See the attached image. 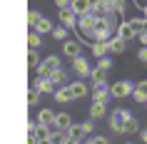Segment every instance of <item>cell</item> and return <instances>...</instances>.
I'll use <instances>...</instances> for the list:
<instances>
[{
    "label": "cell",
    "instance_id": "42",
    "mask_svg": "<svg viewBox=\"0 0 147 144\" xmlns=\"http://www.w3.org/2000/svg\"><path fill=\"white\" fill-rule=\"evenodd\" d=\"M132 3H135V5H137L140 10H142V8H145V5H147V0H132Z\"/></svg>",
    "mask_w": 147,
    "mask_h": 144
},
{
    "label": "cell",
    "instance_id": "35",
    "mask_svg": "<svg viewBox=\"0 0 147 144\" xmlns=\"http://www.w3.org/2000/svg\"><path fill=\"white\" fill-rule=\"evenodd\" d=\"M97 67H102V70H112L115 67V62H112V57H107V55H105V57H97Z\"/></svg>",
    "mask_w": 147,
    "mask_h": 144
},
{
    "label": "cell",
    "instance_id": "18",
    "mask_svg": "<svg viewBox=\"0 0 147 144\" xmlns=\"http://www.w3.org/2000/svg\"><path fill=\"white\" fill-rule=\"evenodd\" d=\"M90 117H92L95 122L105 119V117H107V104H105V102H92V104H90Z\"/></svg>",
    "mask_w": 147,
    "mask_h": 144
},
{
    "label": "cell",
    "instance_id": "11",
    "mask_svg": "<svg viewBox=\"0 0 147 144\" xmlns=\"http://www.w3.org/2000/svg\"><path fill=\"white\" fill-rule=\"evenodd\" d=\"M112 32H115V27L107 25L102 17H97V25H95V40H110V38H112Z\"/></svg>",
    "mask_w": 147,
    "mask_h": 144
},
{
    "label": "cell",
    "instance_id": "16",
    "mask_svg": "<svg viewBox=\"0 0 147 144\" xmlns=\"http://www.w3.org/2000/svg\"><path fill=\"white\" fill-rule=\"evenodd\" d=\"M67 134H70V144H82L85 137H87V132L82 129V124H70Z\"/></svg>",
    "mask_w": 147,
    "mask_h": 144
},
{
    "label": "cell",
    "instance_id": "40",
    "mask_svg": "<svg viewBox=\"0 0 147 144\" xmlns=\"http://www.w3.org/2000/svg\"><path fill=\"white\" fill-rule=\"evenodd\" d=\"M137 134H140V139H142V142L147 144V129H142V127H140V132H137Z\"/></svg>",
    "mask_w": 147,
    "mask_h": 144
},
{
    "label": "cell",
    "instance_id": "36",
    "mask_svg": "<svg viewBox=\"0 0 147 144\" xmlns=\"http://www.w3.org/2000/svg\"><path fill=\"white\" fill-rule=\"evenodd\" d=\"M80 124H82V129H85L87 134H92V132H95V119H92V117L85 119V122H80Z\"/></svg>",
    "mask_w": 147,
    "mask_h": 144
},
{
    "label": "cell",
    "instance_id": "4",
    "mask_svg": "<svg viewBox=\"0 0 147 144\" xmlns=\"http://www.w3.org/2000/svg\"><path fill=\"white\" fill-rule=\"evenodd\" d=\"M132 90H135V82H130V80H117V82L110 84V97L112 99L132 97Z\"/></svg>",
    "mask_w": 147,
    "mask_h": 144
},
{
    "label": "cell",
    "instance_id": "39",
    "mask_svg": "<svg viewBox=\"0 0 147 144\" xmlns=\"http://www.w3.org/2000/svg\"><path fill=\"white\" fill-rule=\"evenodd\" d=\"M137 40H140V45H147V27H145V30H142V32L137 35Z\"/></svg>",
    "mask_w": 147,
    "mask_h": 144
},
{
    "label": "cell",
    "instance_id": "14",
    "mask_svg": "<svg viewBox=\"0 0 147 144\" xmlns=\"http://www.w3.org/2000/svg\"><path fill=\"white\" fill-rule=\"evenodd\" d=\"M70 90H72V97L75 99H85L87 94H90V87L85 84V80L80 77V80H75V82H70Z\"/></svg>",
    "mask_w": 147,
    "mask_h": 144
},
{
    "label": "cell",
    "instance_id": "17",
    "mask_svg": "<svg viewBox=\"0 0 147 144\" xmlns=\"http://www.w3.org/2000/svg\"><path fill=\"white\" fill-rule=\"evenodd\" d=\"M32 87H35L40 94H53V92H55V84H53L50 77H38V80L32 82Z\"/></svg>",
    "mask_w": 147,
    "mask_h": 144
},
{
    "label": "cell",
    "instance_id": "43",
    "mask_svg": "<svg viewBox=\"0 0 147 144\" xmlns=\"http://www.w3.org/2000/svg\"><path fill=\"white\" fill-rule=\"evenodd\" d=\"M142 17H145V20H147V5H145V8H142Z\"/></svg>",
    "mask_w": 147,
    "mask_h": 144
},
{
    "label": "cell",
    "instance_id": "9",
    "mask_svg": "<svg viewBox=\"0 0 147 144\" xmlns=\"http://www.w3.org/2000/svg\"><path fill=\"white\" fill-rule=\"evenodd\" d=\"M35 139H38V144H53V129H50V124H35Z\"/></svg>",
    "mask_w": 147,
    "mask_h": 144
},
{
    "label": "cell",
    "instance_id": "27",
    "mask_svg": "<svg viewBox=\"0 0 147 144\" xmlns=\"http://www.w3.org/2000/svg\"><path fill=\"white\" fill-rule=\"evenodd\" d=\"M35 119H38L40 124H53V122H55V112H53V109H47V107H42Z\"/></svg>",
    "mask_w": 147,
    "mask_h": 144
},
{
    "label": "cell",
    "instance_id": "26",
    "mask_svg": "<svg viewBox=\"0 0 147 144\" xmlns=\"http://www.w3.org/2000/svg\"><path fill=\"white\" fill-rule=\"evenodd\" d=\"M57 42H62V40L70 38V27H65V25H53V32H50Z\"/></svg>",
    "mask_w": 147,
    "mask_h": 144
},
{
    "label": "cell",
    "instance_id": "15",
    "mask_svg": "<svg viewBox=\"0 0 147 144\" xmlns=\"http://www.w3.org/2000/svg\"><path fill=\"white\" fill-rule=\"evenodd\" d=\"M107 45H110V55H125V52H127V40H122L120 35L110 38Z\"/></svg>",
    "mask_w": 147,
    "mask_h": 144
},
{
    "label": "cell",
    "instance_id": "28",
    "mask_svg": "<svg viewBox=\"0 0 147 144\" xmlns=\"http://www.w3.org/2000/svg\"><path fill=\"white\" fill-rule=\"evenodd\" d=\"M40 45H42V35L35 32V30H30L28 32V47H30V50H38Z\"/></svg>",
    "mask_w": 147,
    "mask_h": 144
},
{
    "label": "cell",
    "instance_id": "29",
    "mask_svg": "<svg viewBox=\"0 0 147 144\" xmlns=\"http://www.w3.org/2000/svg\"><path fill=\"white\" fill-rule=\"evenodd\" d=\"M137 132H140V119H137V117H132V119L125 124L122 137H132V134H137Z\"/></svg>",
    "mask_w": 147,
    "mask_h": 144
},
{
    "label": "cell",
    "instance_id": "41",
    "mask_svg": "<svg viewBox=\"0 0 147 144\" xmlns=\"http://www.w3.org/2000/svg\"><path fill=\"white\" fill-rule=\"evenodd\" d=\"M55 5H57V8H67L70 0H55Z\"/></svg>",
    "mask_w": 147,
    "mask_h": 144
},
{
    "label": "cell",
    "instance_id": "21",
    "mask_svg": "<svg viewBox=\"0 0 147 144\" xmlns=\"http://www.w3.org/2000/svg\"><path fill=\"white\" fill-rule=\"evenodd\" d=\"M70 8L75 10L78 15H85V13H90V8H92V0H70Z\"/></svg>",
    "mask_w": 147,
    "mask_h": 144
},
{
    "label": "cell",
    "instance_id": "22",
    "mask_svg": "<svg viewBox=\"0 0 147 144\" xmlns=\"http://www.w3.org/2000/svg\"><path fill=\"white\" fill-rule=\"evenodd\" d=\"M107 70H102V67H97V65H95L92 67V72H90V82L92 84H102V82H107Z\"/></svg>",
    "mask_w": 147,
    "mask_h": 144
},
{
    "label": "cell",
    "instance_id": "10",
    "mask_svg": "<svg viewBox=\"0 0 147 144\" xmlns=\"http://www.w3.org/2000/svg\"><path fill=\"white\" fill-rule=\"evenodd\" d=\"M110 84L102 82V84H92V102H105V104H110Z\"/></svg>",
    "mask_w": 147,
    "mask_h": 144
},
{
    "label": "cell",
    "instance_id": "44",
    "mask_svg": "<svg viewBox=\"0 0 147 144\" xmlns=\"http://www.w3.org/2000/svg\"><path fill=\"white\" fill-rule=\"evenodd\" d=\"M107 3H115V0H107Z\"/></svg>",
    "mask_w": 147,
    "mask_h": 144
},
{
    "label": "cell",
    "instance_id": "7",
    "mask_svg": "<svg viewBox=\"0 0 147 144\" xmlns=\"http://www.w3.org/2000/svg\"><path fill=\"white\" fill-rule=\"evenodd\" d=\"M72 72H75L78 77H82V80H87V77H90V72H92V65H90V60H87V57L78 55V57L72 60Z\"/></svg>",
    "mask_w": 147,
    "mask_h": 144
},
{
    "label": "cell",
    "instance_id": "25",
    "mask_svg": "<svg viewBox=\"0 0 147 144\" xmlns=\"http://www.w3.org/2000/svg\"><path fill=\"white\" fill-rule=\"evenodd\" d=\"M55 127H60V129H70V124H72V117H70L67 112H55V122H53Z\"/></svg>",
    "mask_w": 147,
    "mask_h": 144
},
{
    "label": "cell",
    "instance_id": "23",
    "mask_svg": "<svg viewBox=\"0 0 147 144\" xmlns=\"http://www.w3.org/2000/svg\"><path fill=\"white\" fill-rule=\"evenodd\" d=\"M90 13H92V15H97V17H102L105 13H110V3H107V0H92Z\"/></svg>",
    "mask_w": 147,
    "mask_h": 144
},
{
    "label": "cell",
    "instance_id": "33",
    "mask_svg": "<svg viewBox=\"0 0 147 144\" xmlns=\"http://www.w3.org/2000/svg\"><path fill=\"white\" fill-rule=\"evenodd\" d=\"M130 23H132V27L137 30V35H140V32H142V30H145V27H147V20H145V17H142V15H140V17H132Z\"/></svg>",
    "mask_w": 147,
    "mask_h": 144
},
{
    "label": "cell",
    "instance_id": "20",
    "mask_svg": "<svg viewBox=\"0 0 147 144\" xmlns=\"http://www.w3.org/2000/svg\"><path fill=\"white\" fill-rule=\"evenodd\" d=\"M30 30H35V32H40V35H47V32H53V23H50V20H47L45 15H40V17H38V23L32 25Z\"/></svg>",
    "mask_w": 147,
    "mask_h": 144
},
{
    "label": "cell",
    "instance_id": "24",
    "mask_svg": "<svg viewBox=\"0 0 147 144\" xmlns=\"http://www.w3.org/2000/svg\"><path fill=\"white\" fill-rule=\"evenodd\" d=\"M50 80H53V84H55V87H60V84H67L70 72H67L65 67H60V70H55V72H53V77H50Z\"/></svg>",
    "mask_w": 147,
    "mask_h": 144
},
{
    "label": "cell",
    "instance_id": "37",
    "mask_svg": "<svg viewBox=\"0 0 147 144\" xmlns=\"http://www.w3.org/2000/svg\"><path fill=\"white\" fill-rule=\"evenodd\" d=\"M137 60L142 62V65H147V45H142V47L137 50Z\"/></svg>",
    "mask_w": 147,
    "mask_h": 144
},
{
    "label": "cell",
    "instance_id": "12",
    "mask_svg": "<svg viewBox=\"0 0 147 144\" xmlns=\"http://www.w3.org/2000/svg\"><path fill=\"white\" fill-rule=\"evenodd\" d=\"M115 30H117V35H120L122 40H127V42L137 38V30L132 27V23H130V20H125V23H117V27H115Z\"/></svg>",
    "mask_w": 147,
    "mask_h": 144
},
{
    "label": "cell",
    "instance_id": "2",
    "mask_svg": "<svg viewBox=\"0 0 147 144\" xmlns=\"http://www.w3.org/2000/svg\"><path fill=\"white\" fill-rule=\"evenodd\" d=\"M95 25H97V15H92V13L78 15V25H75V30H78L80 40H95Z\"/></svg>",
    "mask_w": 147,
    "mask_h": 144
},
{
    "label": "cell",
    "instance_id": "19",
    "mask_svg": "<svg viewBox=\"0 0 147 144\" xmlns=\"http://www.w3.org/2000/svg\"><path fill=\"white\" fill-rule=\"evenodd\" d=\"M90 52H92L95 57H105V55H110V45H107V40H92V45H90Z\"/></svg>",
    "mask_w": 147,
    "mask_h": 144
},
{
    "label": "cell",
    "instance_id": "8",
    "mask_svg": "<svg viewBox=\"0 0 147 144\" xmlns=\"http://www.w3.org/2000/svg\"><path fill=\"white\" fill-rule=\"evenodd\" d=\"M53 97L57 104H70V102H75V97H72V90H70V82L67 84H60V87H55Z\"/></svg>",
    "mask_w": 147,
    "mask_h": 144
},
{
    "label": "cell",
    "instance_id": "34",
    "mask_svg": "<svg viewBox=\"0 0 147 144\" xmlns=\"http://www.w3.org/2000/svg\"><path fill=\"white\" fill-rule=\"evenodd\" d=\"M38 65H40L38 50H28V67H38Z\"/></svg>",
    "mask_w": 147,
    "mask_h": 144
},
{
    "label": "cell",
    "instance_id": "13",
    "mask_svg": "<svg viewBox=\"0 0 147 144\" xmlns=\"http://www.w3.org/2000/svg\"><path fill=\"white\" fill-rule=\"evenodd\" d=\"M132 99H135L137 104H147V80H140V82H135Z\"/></svg>",
    "mask_w": 147,
    "mask_h": 144
},
{
    "label": "cell",
    "instance_id": "3",
    "mask_svg": "<svg viewBox=\"0 0 147 144\" xmlns=\"http://www.w3.org/2000/svg\"><path fill=\"white\" fill-rule=\"evenodd\" d=\"M62 67V57L60 55H47L45 60H40V65L35 70H38V77H53L55 70Z\"/></svg>",
    "mask_w": 147,
    "mask_h": 144
},
{
    "label": "cell",
    "instance_id": "30",
    "mask_svg": "<svg viewBox=\"0 0 147 144\" xmlns=\"http://www.w3.org/2000/svg\"><path fill=\"white\" fill-rule=\"evenodd\" d=\"M110 10H112L117 17L125 15V10H127V0H115V3H110Z\"/></svg>",
    "mask_w": 147,
    "mask_h": 144
},
{
    "label": "cell",
    "instance_id": "32",
    "mask_svg": "<svg viewBox=\"0 0 147 144\" xmlns=\"http://www.w3.org/2000/svg\"><path fill=\"white\" fill-rule=\"evenodd\" d=\"M28 104H30V107H38L40 104V92L35 90L32 84H30V90H28Z\"/></svg>",
    "mask_w": 147,
    "mask_h": 144
},
{
    "label": "cell",
    "instance_id": "31",
    "mask_svg": "<svg viewBox=\"0 0 147 144\" xmlns=\"http://www.w3.org/2000/svg\"><path fill=\"white\" fill-rule=\"evenodd\" d=\"M85 144H110V139L105 134H87L85 137Z\"/></svg>",
    "mask_w": 147,
    "mask_h": 144
},
{
    "label": "cell",
    "instance_id": "5",
    "mask_svg": "<svg viewBox=\"0 0 147 144\" xmlns=\"http://www.w3.org/2000/svg\"><path fill=\"white\" fill-rule=\"evenodd\" d=\"M60 50H62V57H67V60H75L78 55H82V42L80 40H62L60 42Z\"/></svg>",
    "mask_w": 147,
    "mask_h": 144
},
{
    "label": "cell",
    "instance_id": "1",
    "mask_svg": "<svg viewBox=\"0 0 147 144\" xmlns=\"http://www.w3.org/2000/svg\"><path fill=\"white\" fill-rule=\"evenodd\" d=\"M132 117H135V114H132L130 109H125V107H117V109L107 112V124H110V129H112V134L122 137L125 124H127V122H130Z\"/></svg>",
    "mask_w": 147,
    "mask_h": 144
},
{
    "label": "cell",
    "instance_id": "6",
    "mask_svg": "<svg viewBox=\"0 0 147 144\" xmlns=\"http://www.w3.org/2000/svg\"><path fill=\"white\" fill-rule=\"evenodd\" d=\"M57 20H60V25H65V27H70V30H75V25H78V13L70 8H57Z\"/></svg>",
    "mask_w": 147,
    "mask_h": 144
},
{
    "label": "cell",
    "instance_id": "38",
    "mask_svg": "<svg viewBox=\"0 0 147 144\" xmlns=\"http://www.w3.org/2000/svg\"><path fill=\"white\" fill-rule=\"evenodd\" d=\"M38 17H40V13H38V10H30V13H28V25L32 27V25L38 23Z\"/></svg>",
    "mask_w": 147,
    "mask_h": 144
}]
</instances>
